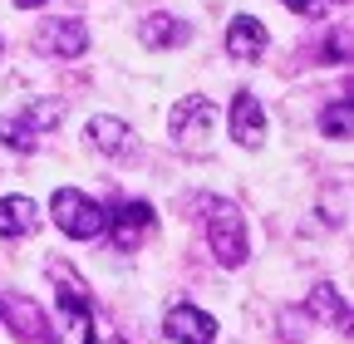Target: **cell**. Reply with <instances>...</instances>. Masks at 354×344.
Returning a JSON list of instances; mask_svg holds the SVG:
<instances>
[{
    "instance_id": "6da1fadb",
    "label": "cell",
    "mask_w": 354,
    "mask_h": 344,
    "mask_svg": "<svg viewBox=\"0 0 354 344\" xmlns=\"http://www.w3.org/2000/svg\"><path fill=\"white\" fill-rule=\"evenodd\" d=\"M202 227H207V246L216 256V266H241L246 261V222L227 197H207L202 202Z\"/></svg>"
},
{
    "instance_id": "7a4b0ae2",
    "label": "cell",
    "mask_w": 354,
    "mask_h": 344,
    "mask_svg": "<svg viewBox=\"0 0 354 344\" xmlns=\"http://www.w3.org/2000/svg\"><path fill=\"white\" fill-rule=\"evenodd\" d=\"M50 276L64 285L59 290V315H64V334L55 339V344H94V295L84 290V280L64 266V261H55L50 266Z\"/></svg>"
},
{
    "instance_id": "3957f363",
    "label": "cell",
    "mask_w": 354,
    "mask_h": 344,
    "mask_svg": "<svg viewBox=\"0 0 354 344\" xmlns=\"http://www.w3.org/2000/svg\"><path fill=\"white\" fill-rule=\"evenodd\" d=\"M167 128H172V143L197 157V153L212 148V133H216V104H212L207 94H187L183 104H172Z\"/></svg>"
},
{
    "instance_id": "277c9868",
    "label": "cell",
    "mask_w": 354,
    "mask_h": 344,
    "mask_svg": "<svg viewBox=\"0 0 354 344\" xmlns=\"http://www.w3.org/2000/svg\"><path fill=\"white\" fill-rule=\"evenodd\" d=\"M59 118H64V104H59V99H35V104H25L20 113L0 118V143H10L15 153H35L39 138L59 128Z\"/></svg>"
},
{
    "instance_id": "5b68a950",
    "label": "cell",
    "mask_w": 354,
    "mask_h": 344,
    "mask_svg": "<svg viewBox=\"0 0 354 344\" xmlns=\"http://www.w3.org/2000/svg\"><path fill=\"white\" fill-rule=\"evenodd\" d=\"M50 211H55V227H59L64 236H74V241L104 236V222H109V211L88 197V192H79V187H59V192L50 197Z\"/></svg>"
},
{
    "instance_id": "8992f818",
    "label": "cell",
    "mask_w": 354,
    "mask_h": 344,
    "mask_svg": "<svg viewBox=\"0 0 354 344\" xmlns=\"http://www.w3.org/2000/svg\"><path fill=\"white\" fill-rule=\"evenodd\" d=\"M35 45L55 59H79L88 50V25L74 20V15H50L39 30H35Z\"/></svg>"
},
{
    "instance_id": "52a82bcc",
    "label": "cell",
    "mask_w": 354,
    "mask_h": 344,
    "mask_svg": "<svg viewBox=\"0 0 354 344\" xmlns=\"http://www.w3.org/2000/svg\"><path fill=\"white\" fill-rule=\"evenodd\" d=\"M153 207L148 202H118L113 211H109V222H104V231H109V241H113V251H133L148 231H153Z\"/></svg>"
},
{
    "instance_id": "ba28073f",
    "label": "cell",
    "mask_w": 354,
    "mask_h": 344,
    "mask_svg": "<svg viewBox=\"0 0 354 344\" xmlns=\"http://www.w3.org/2000/svg\"><path fill=\"white\" fill-rule=\"evenodd\" d=\"M162 329L177 344H212L216 339V320L207 310H197V305H172L167 320H162Z\"/></svg>"
},
{
    "instance_id": "9c48e42d",
    "label": "cell",
    "mask_w": 354,
    "mask_h": 344,
    "mask_svg": "<svg viewBox=\"0 0 354 344\" xmlns=\"http://www.w3.org/2000/svg\"><path fill=\"white\" fill-rule=\"evenodd\" d=\"M84 138H88V148L104 153V157H123L133 148V128L123 118H113V113H94L84 123Z\"/></svg>"
},
{
    "instance_id": "30bf717a",
    "label": "cell",
    "mask_w": 354,
    "mask_h": 344,
    "mask_svg": "<svg viewBox=\"0 0 354 344\" xmlns=\"http://www.w3.org/2000/svg\"><path fill=\"white\" fill-rule=\"evenodd\" d=\"M232 138H236L241 148H261V143H266V108H261V99L246 94V89L232 99Z\"/></svg>"
},
{
    "instance_id": "8fae6325",
    "label": "cell",
    "mask_w": 354,
    "mask_h": 344,
    "mask_svg": "<svg viewBox=\"0 0 354 344\" xmlns=\"http://www.w3.org/2000/svg\"><path fill=\"white\" fill-rule=\"evenodd\" d=\"M192 39V25L187 20H177V15H143L138 20V45L143 50H172V45H187Z\"/></svg>"
},
{
    "instance_id": "7c38bea8",
    "label": "cell",
    "mask_w": 354,
    "mask_h": 344,
    "mask_svg": "<svg viewBox=\"0 0 354 344\" xmlns=\"http://www.w3.org/2000/svg\"><path fill=\"white\" fill-rule=\"evenodd\" d=\"M44 211L30 197H0V236H35Z\"/></svg>"
},
{
    "instance_id": "4fadbf2b",
    "label": "cell",
    "mask_w": 354,
    "mask_h": 344,
    "mask_svg": "<svg viewBox=\"0 0 354 344\" xmlns=\"http://www.w3.org/2000/svg\"><path fill=\"white\" fill-rule=\"evenodd\" d=\"M266 25L256 20V15H236L232 25H227V55L232 59H256L261 50H266Z\"/></svg>"
},
{
    "instance_id": "5bb4252c",
    "label": "cell",
    "mask_w": 354,
    "mask_h": 344,
    "mask_svg": "<svg viewBox=\"0 0 354 344\" xmlns=\"http://www.w3.org/2000/svg\"><path fill=\"white\" fill-rule=\"evenodd\" d=\"M310 310H315L320 320H335V329L349 325V310H344V300H339L335 285H315V290H310Z\"/></svg>"
},
{
    "instance_id": "9a60e30c",
    "label": "cell",
    "mask_w": 354,
    "mask_h": 344,
    "mask_svg": "<svg viewBox=\"0 0 354 344\" xmlns=\"http://www.w3.org/2000/svg\"><path fill=\"white\" fill-rule=\"evenodd\" d=\"M320 128H325V138H335V143H349V99H335V108H325Z\"/></svg>"
},
{
    "instance_id": "2e32d148",
    "label": "cell",
    "mask_w": 354,
    "mask_h": 344,
    "mask_svg": "<svg viewBox=\"0 0 354 344\" xmlns=\"http://www.w3.org/2000/svg\"><path fill=\"white\" fill-rule=\"evenodd\" d=\"M281 6H290L295 15H310V10H315V6H320V0H281Z\"/></svg>"
},
{
    "instance_id": "e0dca14e",
    "label": "cell",
    "mask_w": 354,
    "mask_h": 344,
    "mask_svg": "<svg viewBox=\"0 0 354 344\" xmlns=\"http://www.w3.org/2000/svg\"><path fill=\"white\" fill-rule=\"evenodd\" d=\"M15 6H20V10H35V6H44V0H15Z\"/></svg>"
},
{
    "instance_id": "ac0fdd59",
    "label": "cell",
    "mask_w": 354,
    "mask_h": 344,
    "mask_svg": "<svg viewBox=\"0 0 354 344\" xmlns=\"http://www.w3.org/2000/svg\"><path fill=\"white\" fill-rule=\"evenodd\" d=\"M99 344H128V339H118V334H104V339H99Z\"/></svg>"
}]
</instances>
